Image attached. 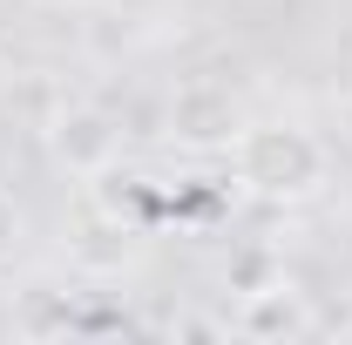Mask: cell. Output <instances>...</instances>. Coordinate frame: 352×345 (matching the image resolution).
Masks as SVG:
<instances>
[{
	"mask_svg": "<svg viewBox=\"0 0 352 345\" xmlns=\"http://www.w3.org/2000/svg\"><path fill=\"white\" fill-rule=\"evenodd\" d=\"M14 339H61L68 325H75V304L68 291H47V285H28V291H14Z\"/></svg>",
	"mask_w": 352,
	"mask_h": 345,
	"instance_id": "obj_6",
	"label": "cell"
},
{
	"mask_svg": "<svg viewBox=\"0 0 352 345\" xmlns=\"http://www.w3.org/2000/svg\"><path fill=\"white\" fill-rule=\"evenodd\" d=\"M47 7H95V0H47Z\"/></svg>",
	"mask_w": 352,
	"mask_h": 345,
	"instance_id": "obj_10",
	"label": "cell"
},
{
	"mask_svg": "<svg viewBox=\"0 0 352 345\" xmlns=\"http://www.w3.org/2000/svg\"><path fill=\"white\" fill-rule=\"evenodd\" d=\"M339 339H352V318H346V325H339Z\"/></svg>",
	"mask_w": 352,
	"mask_h": 345,
	"instance_id": "obj_12",
	"label": "cell"
},
{
	"mask_svg": "<svg viewBox=\"0 0 352 345\" xmlns=\"http://www.w3.org/2000/svg\"><path fill=\"white\" fill-rule=\"evenodd\" d=\"M7 82H14V68H7V54H0V95H7Z\"/></svg>",
	"mask_w": 352,
	"mask_h": 345,
	"instance_id": "obj_9",
	"label": "cell"
},
{
	"mask_svg": "<svg viewBox=\"0 0 352 345\" xmlns=\"http://www.w3.org/2000/svg\"><path fill=\"white\" fill-rule=\"evenodd\" d=\"M237 332H244V339H264V345L311 339V332H318V311H311V298L278 271V278L258 285V291H237Z\"/></svg>",
	"mask_w": 352,
	"mask_h": 345,
	"instance_id": "obj_5",
	"label": "cell"
},
{
	"mask_svg": "<svg viewBox=\"0 0 352 345\" xmlns=\"http://www.w3.org/2000/svg\"><path fill=\"white\" fill-rule=\"evenodd\" d=\"M230 170L264 203H305L332 176V149L305 122H244L230 142Z\"/></svg>",
	"mask_w": 352,
	"mask_h": 345,
	"instance_id": "obj_1",
	"label": "cell"
},
{
	"mask_svg": "<svg viewBox=\"0 0 352 345\" xmlns=\"http://www.w3.org/2000/svg\"><path fill=\"white\" fill-rule=\"evenodd\" d=\"M47 156L68 176H88L95 183L102 170H116V156H122V122L102 102H61L47 115Z\"/></svg>",
	"mask_w": 352,
	"mask_h": 345,
	"instance_id": "obj_2",
	"label": "cell"
},
{
	"mask_svg": "<svg viewBox=\"0 0 352 345\" xmlns=\"http://www.w3.org/2000/svg\"><path fill=\"white\" fill-rule=\"evenodd\" d=\"M21 237H28V216H21V203H14L7 190H0V264L21 251Z\"/></svg>",
	"mask_w": 352,
	"mask_h": 345,
	"instance_id": "obj_8",
	"label": "cell"
},
{
	"mask_svg": "<svg viewBox=\"0 0 352 345\" xmlns=\"http://www.w3.org/2000/svg\"><path fill=\"white\" fill-rule=\"evenodd\" d=\"M244 129V115H237V102H230V88L223 82H183L170 95V109H163V135H170L176 149H197V156H210V149H230Z\"/></svg>",
	"mask_w": 352,
	"mask_h": 345,
	"instance_id": "obj_3",
	"label": "cell"
},
{
	"mask_svg": "<svg viewBox=\"0 0 352 345\" xmlns=\"http://www.w3.org/2000/svg\"><path fill=\"white\" fill-rule=\"evenodd\" d=\"M271 278H278V258H271V251H244V258L230 264V291H258Z\"/></svg>",
	"mask_w": 352,
	"mask_h": 345,
	"instance_id": "obj_7",
	"label": "cell"
},
{
	"mask_svg": "<svg viewBox=\"0 0 352 345\" xmlns=\"http://www.w3.org/2000/svg\"><path fill=\"white\" fill-rule=\"evenodd\" d=\"M135 258H142V230L122 210H109V203L88 197V210L68 230V264L82 278H122V271H135Z\"/></svg>",
	"mask_w": 352,
	"mask_h": 345,
	"instance_id": "obj_4",
	"label": "cell"
},
{
	"mask_svg": "<svg viewBox=\"0 0 352 345\" xmlns=\"http://www.w3.org/2000/svg\"><path fill=\"white\" fill-rule=\"evenodd\" d=\"M339 122H346V135H352V102H346V109H339Z\"/></svg>",
	"mask_w": 352,
	"mask_h": 345,
	"instance_id": "obj_11",
	"label": "cell"
}]
</instances>
